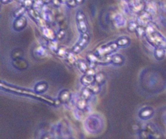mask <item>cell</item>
<instances>
[{
	"label": "cell",
	"mask_w": 166,
	"mask_h": 139,
	"mask_svg": "<svg viewBox=\"0 0 166 139\" xmlns=\"http://www.w3.org/2000/svg\"><path fill=\"white\" fill-rule=\"evenodd\" d=\"M152 138L153 139H160L161 138V134L159 132L156 131V133H154L153 134H152Z\"/></svg>",
	"instance_id": "44"
},
{
	"label": "cell",
	"mask_w": 166,
	"mask_h": 139,
	"mask_svg": "<svg viewBox=\"0 0 166 139\" xmlns=\"http://www.w3.org/2000/svg\"><path fill=\"white\" fill-rule=\"evenodd\" d=\"M62 103H67L72 99V93L69 90H62L59 95V98H58Z\"/></svg>",
	"instance_id": "11"
},
{
	"label": "cell",
	"mask_w": 166,
	"mask_h": 139,
	"mask_svg": "<svg viewBox=\"0 0 166 139\" xmlns=\"http://www.w3.org/2000/svg\"><path fill=\"white\" fill-rule=\"evenodd\" d=\"M113 22L114 24L115 25V27H117L118 29L122 28L124 26L126 25L127 24V20L124 18V16L121 14H116L114 16V19H113Z\"/></svg>",
	"instance_id": "10"
},
{
	"label": "cell",
	"mask_w": 166,
	"mask_h": 139,
	"mask_svg": "<svg viewBox=\"0 0 166 139\" xmlns=\"http://www.w3.org/2000/svg\"><path fill=\"white\" fill-rule=\"evenodd\" d=\"M75 20L79 31L81 33H86L88 31V19L85 14L82 11H78L75 15Z\"/></svg>",
	"instance_id": "2"
},
{
	"label": "cell",
	"mask_w": 166,
	"mask_h": 139,
	"mask_svg": "<svg viewBox=\"0 0 166 139\" xmlns=\"http://www.w3.org/2000/svg\"><path fill=\"white\" fill-rule=\"evenodd\" d=\"M42 1L44 4H48V3L52 2V0H42Z\"/></svg>",
	"instance_id": "49"
},
{
	"label": "cell",
	"mask_w": 166,
	"mask_h": 139,
	"mask_svg": "<svg viewBox=\"0 0 166 139\" xmlns=\"http://www.w3.org/2000/svg\"><path fill=\"white\" fill-rule=\"evenodd\" d=\"M106 78H107V77H106V74H105L104 72H102V71L98 72L95 75V83L101 86V85H103L105 83Z\"/></svg>",
	"instance_id": "14"
},
{
	"label": "cell",
	"mask_w": 166,
	"mask_h": 139,
	"mask_svg": "<svg viewBox=\"0 0 166 139\" xmlns=\"http://www.w3.org/2000/svg\"><path fill=\"white\" fill-rule=\"evenodd\" d=\"M117 48H118V45H117V42H111V43H109V44L97 48L94 53L100 57H103V56H107V55H109L112 53H114V51L117 50Z\"/></svg>",
	"instance_id": "1"
},
{
	"label": "cell",
	"mask_w": 166,
	"mask_h": 139,
	"mask_svg": "<svg viewBox=\"0 0 166 139\" xmlns=\"http://www.w3.org/2000/svg\"><path fill=\"white\" fill-rule=\"evenodd\" d=\"M76 66H78L79 70L81 71L82 73H84V74H86V72H87L88 69H89L88 64L86 61H84V60H78Z\"/></svg>",
	"instance_id": "21"
},
{
	"label": "cell",
	"mask_w": 166,
	"mask_h": 139,
	"mask_svg": "<svg viewBox=\"0 0 166 139\" xmlns=\"http://www.w3.org/2000/svg\"><path fill=\"white\" fill-rule=\"evenodd\" d=\"M87 61H88V63H95V64H99L100 63V59L101 57L97 55L95 53H89L87 55Z\"/></svg>",
	"instance_id": "16"
},
{
	"label": "cell",
	"mask_w": 166,
	"mask_h": 139,
	"mask_svg": "<svg viewBox=\"0 0 166 139\" xmlns=\"http://www.w3.org/2000/svg\"><path fill=\"white\" fill-rule=\"evenodd\" d=\"M34 2H35V0H24L23 2V3H22V5H23L24 7H26L27 10H29L30 9V8L33 7Z\"/></svg>",
	"instance_id": "36"
},
{
	"label": "cell",
	"mask_w": 166,
	"mask_h": 139,
	"mask_svg": "<svg viewBox=\"0 0 166 139\" xmlns=\"http://www.w3.org/2000/svg\"><path fill=\"white\" fill-rule=\"evenodd\" d=\"M27 12H28V14H29V16L31 17V19H33L34 21H36V19L42 16L41 13L39 12V11H38V10L35 9V8H33V7H32V8H30V9L28 10V11H27Z\"/></svg>",
	"instance_id": "20"
},
{
	"label": "cell",
	"mask_w": 166,
	"mask_h": 139,
	"mask_svg": "<svg viewBox=\"0 0 166 139\" xmlns=\"http://www.w3.org/2000/svg\"><path fill=\"white\" fill-rule=\"evenodd\" d=\"M142 2H143V0H129V4H130V6H135L137 4H140Z\"/></svg>",
	"instance_id": "41"
},
{
	"label": "cell",
	"mask_w": 166,
	"mask_h": 139,
	"mask_svg": "<svg viewBox=\"0 0 166 139\" xmlns=\"http://www.w3.org/2000/svg\"><path fill=\"white\" fill-rule=\"evenodd\" d=\"M140 139H148L151 138V133H150L146 129H141L140 131Z\"/></svg>",
	"instance_id": "35"
},
{
	"label": "cell",
	"mask_w": 166,
	"mask_h": 139,
	"mask_svg": "<svg viewBox=\"0 0 166 139\" xmlns=\"http://www.w3.org/2000/svg\"><path fill=\"white\" fill-rule=\"evenodd\" d=\"M154 56L157 60H162L165 56V50L163 47H156L155 51H154Z\"/></svg>",
	"instance_id": "17"
},
{
	"label": "cell",
	"mask_w": 166,
	"mask_h": 139,
	"mask_svg": "<svg viewBox=\"0 0 166 139\" xmlns=\"http://www.w3.org/2000/svg\"><path fill=\"white\" fill-rule=\"evenodd\" d=\"M55 19L59 24H61V23L65 21V16H63L62 14H59V15L55 17Z\"/></svg>",
	"instance_id": "40"
},
{
	"label": "cell",
	"mask_w": 166,
	"mask_h": 139,
	"mask_svg": "<svg viewBox=\"0 0 166 139\" xmlns=\"http://www.w3.org/2000/svg\"><path fill=\"white\" fill-rule=\"evenodd\" d=\"M68 50L66 46H59V49L57 51V55L59 56V58H67V56L68 54Z\"/></svg>",
	"instance_id": "29"
},
{
	"label": "cell",
	"mask_w": 166,
	"mask_h": 139,
	"mask_svg": "<svg viewBox=\"0 0 166 139\" xmlns=\"http://www.w3.org/2000/svg\"><path fill=\"white\" fill-rule=\"evenodd\" d=\"M33 54L34 56V58H36V59H43L48 55V52H47V49L45 46L40 45V46H37L33 49Z\"/></svg>",
	"instance_id": "8"
},
{
	"label": "cell",
	"mask_w": 166,
	"mask_h": 139,
	"mask_svg": "<svg viewBox=\"0 0 166 139\" xmlns=\"http://www.w3.org/2000/svg\"><path fill=\"white\" fill-rule=\"evenodd\" d=\"M11 65L14 68H16L19 71H25L29 67V62L24 58H20L16 60H12Z\"/></svg>",
	"instance_id": "7"
},
{
	"label": "cell",
	"mask_w": 166,
	"mask_h": 139,
	"mask_svg": "<svg viewBox=\"0 0 166 139\" xmlns=\"http://www.w3.org/2000/svg\"><path fill=\"white\" fill-rule=\"evenodd\" d=\"M41 139H52V136L50 134H46V135L43 136Z\"/></svg>",
	"instance_id": "46"
},
{
	"label": "cell",
	"mask_w": 166,
	"mask_h": 139,
	"mask_svg": "<svg viewBox=\"0 0 166 139\" xmlns=\"http://www.w3.org/2000/svg\"><path fill=\"white\" fill-rule=\"evenodd\" d=\"M88 87L91 90L92 93V94H98L100 92V91H101V86L98 85L97 83H96L91 84V85L88 86Z\"/></svg>",
	"instance_id": "31"
},
{
	"label": "cell",
	"mask_w": 166,
	"mask_h": 139,
	"mask_svg": "<svg viewBox=\"0 0 166 139\" xmlns=\"http://www.w3.org/2000/svg\"><path fill=\"white\" fill-rule=\"evenodd\" d=\"M146 11H147L148 12H150L152 15L153 13H155L156 11V4L152 2L149 3L147 5H146V8H145Z\"/></svg>",
	"instance_id": "34"
},
{
	"label": "cell",
	"mask_w": 166,
	"mask_h": 139,
	"mask_svg": "<svg viewBox=\"0 0 166 139\" xmlns=\"http://www.w3.org/2000/svg\"><path fill=\"white\" fill-rule=\"evenodd\" d=\"M76 106H77V108L80 111H84L87 107H88V100H84L83 98H79L76 103Z\"/></svg>",
	"instance_id": "24"
},
{
	"label": "cell",
	"mask_w": 166,
	"mask_h": 139,
	"mask_svg": "<svg viewBox=\"0 0 166 139\" xmlns=\"http://www.w3.org/2000/svg\"><path fill=\"white\" fill-rule=\"evenodd\" d=\"M80 83H81L84 87H88L91 84L95 83V76L89 75V74H84L80 78Z\"/></svg>",
	"instance_id": "13"
},
{
	"label": "cell",
	"mask_w": 166,
	"mask_h": 139,
	"mask_svg": "<svg viewBox=\"0 0 166 139\" xmlns=\"http://www.w3.org/2000/svg\"><path fill=\"white\" fill-rule=\"evenodd\" d=\"M66 36L65 29H60L59 32H57V41H62Z\"/></svg>",
	"instance_id": "37"
},
{
	"label": "cell",
	"mask_w": 166,
	"mask_h": 139,
	"mask_svg": "<svg viewBox=\"0 0 166 139\" xmlns=\"http://www.w3.org/2000/svg\"><path fill=\"white\" fill-rule=\"evenodd\" d=\"M92 93L91 90L88 88V87H85L84 88H83V90L81 91V93H80V98H83L86 100H88L91 98Z\"/></svg>",
	"instance_id": "25"
},
{
	"label": "cell",
	"mask_w": 166,
	"mask_h": 139,
	"mask_svg": "<svg viewBox=\"0 0 166 139\" xmlns=\"http://www.w3.org/2000/svg\"><path fill=\"white\" fill-rule=\"evenodd\" d=\"M139 25V23L136 21H130L127 24V30L130 32H135Z\"/></svg>",
	"instance_id": "30"
},
{
	"label": "cell",
	"mask_w": 166,
	"mask_h": 139,
	"mask_svg": "<svg viewBox=\"0 0 166 139\" xmlns=\"http://www.w3.org/2000/svg\"><path fill=\"white\" fill-rule=\"evenodd\" d=\"M135 32L139 37H143L144 36H146V28H144V26L139 25Z\"/></svg>",
	"instance_id": "32"
},
{
	"label": "cell",
	"mask_w": 166,
	"mask_h": 139,
	"mask_svg": "<svg viewBox=\"0 0 166 139\" xmlns=\"http://www.w3.org/2000/svg\"><path fill=\"white\" fill-rule=\"evenodd\" d=\"M75 1H76V3H77L78 5H82L83 3H84L85 0H75Z\"/></svg>",
	"instance_id": "48"
},
{
	"label": "cell",
	"mask_w": 166,
	"mask_h": 139,
	"mask_svg": "<svg viewBox=\"0 0 166 139\" xmlns=\"http://www.w3.org/2000/svg\"><path fill=\"white\" fill-rule=\"evenodd\" d=\"M24 57V51L20 48H15L11 53V58L12 60H16L20 58H23Z\"/></svg>",
	"instance_id": "19"
},
{
	"label": "cell",
	"mask_w": 166,
	"mask_h": 139,
	"mask_svg": "<svg viewBox=\"0 0 166 139\" xmlns=\"http://www.w3.org/2000/svg\"><path fill=\"white\" fill-rule=\"evenodd\" d=\"M42 34L44 36V38H46L48 41H54L57 40V33H56L51 28L46 27L44 29H42Z\"/></svg>",
	"instance_id": "9"
},
{
	"label": "cell",
	"mask_w": 166,
	"mask_h": 139,
	"mask_svg": "<svg viewBox=\"0 0 166 139\" xmlns=\"http://www.w3.org/2000/svg\"><path fill=\"white\" fill-rule=\"evenodd\" d=\"M27 11H28V10H27L26 7H24V6L22 5V6H20L19 8H17V9L14 11V17H15V18H19L20 16H23L24 15V13L26 12Z\"/></svg>",
	"instance_id": "28"
},
{
	"label": "cell",
	"mask_w": 166,
	"mask_h": 139,
	"mask_svg": "<svg viewBox=\"0 0 166 139\" xmlns=\"http://www.w3.org/2000/svg\"><path fill=\"white\" fill-rule=\"evenodd\" d=\"M12 0H1V3L2 4H7V3H11Z\"/></svg>",
	"instance_id": "47"
},
{
	"label": "cell",
	"mask_w": 166,
	"mask_h": 139,
	"mask_svg": "<svg viewBox=\"0 0 166 139\" xmlns=\"http://www.w3.org/2000/svg\"><path fill=\"white\" fill-rule=\"evenodd\" d=\"M146 37L150 44L154 45L155 47H163L164 45H165V41L158 32H154L152 34L147 35Z\"/></svg>",
	"instance_id": "4"
},
{
	"label": "cell",
	"mask_w": 166,
	"mask_h": 139,
	"mask_svg": "<svg viewBox=\"0 0 166 139\" xmlns=\"http://www.w3.org/2000/svg\"><path fill=\"white\" fill-rule=\"evenodd\" d=\"M52 4L53 6H55V7H59V6H60V5H61V2H60V0H52Z\"/></svg>",
	"instance_id": "45"
},
{
	"label": "cell",
	"mask_w": 166,
	"mask_h": 139,
	"mask_svg": "<svg viewBox=\"0 0 166 139\" xmlns=\"http://www.w3.org/2000/svg\"><path fill=\"white\" fill-rule=\"evenodd\" d=\"M152 14L150 12H148L146 10H144L142 12H140V14H139L138 21H137V22L139 23L140 25H148L149 23L152 21Z\"/></svg>",
	"instance_id": "5"
},
{
	"label": "cell",
	"mask_w": 166,
	"mask_h": 139,
	"mask_svg": "<svg viewBox=\"0 0 166 139\" xmlns=\"http://www.w3.org/2000/svg\"><path fill=\"white\" fill-rule=\"evenodd\" d=\"M67 6L70 7V8H74V7H75L78 4H77L75 0H68V1L67 2Z\"/></svg>",
	"instance_id": "39"
},
{
	"label": "cell",
	"mask_w": 166,
	"mask_h": 139,
	"mask_svg": "<svg viewBox=\"0 0 166 139\" xmlns=\"http://www.w3.org/2000/svg\"><path fill=\"white\" fill-rule=\"evenodd\" d=\"M68 0H60V2L62 3H67V2Z\"/></svg>",
	"instance_id": "50"
},
{
	"label": "cell",
	"mask_w": 166,
	"mask_h": 139,
	"mask_svg": "<svg viewBox=\"0 0 166 139\" xmlns=\"http://www.w3.org/2000/svg\"><path fill=\"white\" fill-rule=\"evenodd\" d=\"M86 74H89V75H92V76H95L96 74H97V72L95 71L94 68H89L88 70V71L86 72Z\"/></svg>",
	"instance_id": "43"
},
{
	"label": "cell",
	"mask_w": 166,
	"mask_h": 139,
	"mask_svg": "<svg viewBox=\"0 0 166 139\" xmlns=\"http://www.w3.org/2000/svg\"><path fill=\"white\" fill-rule=\"evenodd\" d=\"M145 8H146V4L144 3V2H142L141 3L137 4L135 6H130V9L132 10L135 13H138V14H140V12H142L143 11H144Z\"/></svg>",
	"instance_id": "26"
},
{
	"label": "cell",
	"mask_w": 166,
	"mask_h": 139,
	"mask_svg": "<svg viewBox=\"0 0 166 139\" xmlns=\"http://www.w3.org/2000/svg\"><path fill=\"white\" fill-rule=\"evenodd\" d=\"M117 44L118 45V47H126L130 43V40L128 37L126 36H122L120 37L117 40Z\"/></svg>",
	"instance_id": "27"
},
{
	"label": "cell",
	"mask_w": 166,
	"mask_h": 139,
	"mask_svg": "<svg viewBox=\"0 0 166 139\" xmlns=\"http://www.w3.org/2000/svg\"><path fill=\"white\" fill-rule=\"evenodd\" d=\"M148 139H153L152 138V137H151V138H148Z\"/></svg>",
	"instance_id": "51"
},
{
	"label": "cell",
	"mask_w": 166,
	"mask_h": 139,
	"mask_svg": "<svg viewBox=\"0 0 166 139\" xmlns=\"http://www.w3.org/2000/svg\"><path fill=\"white\" fill-rule=\"evenodd\" d=\"M47 47H48L51 51L54 52V53H57V51H58V49H59V41H57V40H54V41H49L48 45H47Z\"/></svg>",
	"instance_id": "23"
},
{
	"label": "cell",
	"mask_w": 166,
	"mask_h": 139,
	"mask_svg": "<svg viewBox=\"0 0 166 139\" xmlns=\"http://www.w3.org/2000/svg\"><path fill=\"white\" fill-rule=\"evenodd\" d=\"M66 60L69 64L72 65V66H75V65L77 64V61H78L76 56H75V53H74L73 52H69L67 58H66Z\"/></svg>",
	"instance_id": "22"
},
{
	"label": "cell",
	"mask_w": 166,
	"mask_h": 139,
	"mask_svg": "<svg viewBox=\"0 0 166 139\" xmlns=\"http://www.w3.org/2000/svg\"><path fill=\"white\" fill-rule=\"evenodd\" d=\"M89 39H90V36H89V34H88V32H86V33H82L79 41L76 43V45L72 48V52H73L75 54L79 53L87 46L88 42H89Z\"/></svg>",
	"instance_id": "3"
},
{
	"label": "cell",
	"mask_w": 166,
	"mask_h": 139,
	"mask_svg": "<svg viewBox=\"0 0 166 139\" xmlns=\"http://www.w3.org/2000/svg\"><path fill=\"white\" fill-rule=\"evenodd\" d=\"M153 113H154V111H153L152 108H150V107H147V108H144L140 111V113H139V116L142 119L147 120L149 119L150 117H152Z\"/></svg>",
	"instance_id": "12"
},
{
	"label": "cell",
	"mask_w": 166,
	"mask_h": 139,
	"mask_svg": "<svg viewBox=\"0 0 166 139\" xmlns=\"http://www.w3.org/2000/svg\"><path fill=\"white\" fill-rule=\"evenodd\" d=\"M35 22H36V24L39 26L40 28H42V29H44V28H46V27H48V26H47V23L48 22L43 18L42 16H41L40 18H38Z\"/></svg>",
	"instance_id": "33"
},
{
	"label": "cell",
	"mask_w": 166,
	"mask_h": 139,
	"mask_svg": "<svg viewBox=\"0 0 166 139\" xmlns=\"http://www.w3.org/2000/svg\"><path fill=\"white\" fill-rule=\"evenodd\" d=\"M111 63H113L115 66H122L124 63V58L122 55L121 54H114L112 56V61Z\"/></svg>",
	"instance_id": "18"
},
{
	"label": "cell",
	"mask_w": 166,
	"mask_h": 139,
	"mask_svg": "<svg viewBox=\"0 0 166 139\" xmlns=\"http://www.w3.org/2000/svg\"><path fill=\"white\" fill-rule=\"evenodd\" d=\"M28 21L27 18L24 16H20L19 18H16L15 21L13 22V29L17 32L23 30L27 26Z\"/></svg>",
	"instance_id": "6"
},
{
	"label": "cell",
	"mask_w": 166,
	"mask_h": 139,
	"mask_svg": "<svg viewBox=\"0 0 166 139\" xmlns=\"http://www.w3.org/2000/svg\"><path fill=\"white\" fill-rule=\"evenodd\" d=\"M48 88V83L46 82H40L36 84V86L34 87V91L36 93L41 94L45 92Z\"/></svg>",
	"instance_id": "15"
},
{
	"label": "cell",
	"mask_w": 166,
	"mask_h": 139,
	"mask_svg": "<svg viewBox=\"0 0 166 139\" xmlns=\"http://www.w3.org/2000/svg\"><path fill=\"white\" fill-rule=\"evenodd\" d=\"M131 129L133 131H140L141 130V126L140 125V124L138 123H135V124H133L131 125Z\"/></svg>",
	"instance_id": "42"
},
{
	"label": "cell",
	"mask_w": 166,
	"mask_h": 139,
	"mask_svg": "<svg viewBox=\"0 0 166 139\" xmlns=\"http://www.w3.org/2000/svg\"><path fill=\"white\" fill-rule=\"evenodd\" d=\"M146 130H147V131L151 133V135L153 134L154 133L156 132V129L155 125H152V124H151V123H150V124H147L146 125Z\"/></svg>",
	"instance_id": "38"
}]
</instances>
